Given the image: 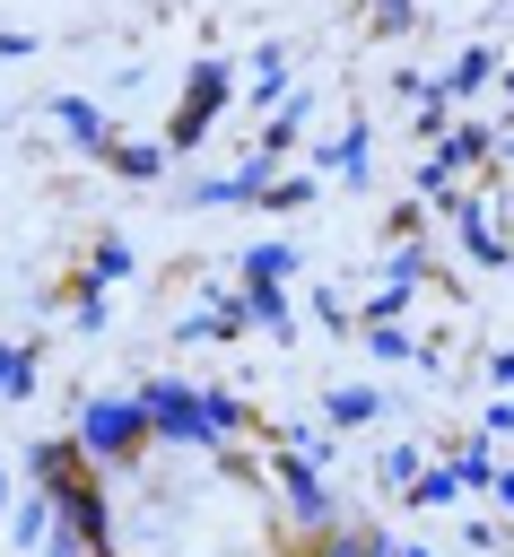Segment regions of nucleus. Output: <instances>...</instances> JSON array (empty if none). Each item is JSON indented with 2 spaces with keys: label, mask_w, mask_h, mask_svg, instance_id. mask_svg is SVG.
Segmentation results:
<instances>
[{
  "label": "nucleus",
  "mask_w": 514,
  "mask_h": 557,
  "mask_svg": "<svg viewBox=\"0 0 514 557\" xmlns=\"http://www.w3.org/2000/svg\"><path fill=\"white\" fill-rule=\"evenodd\" d=\"M244 96H253V104H270V113L287 104V52H279V44H261V52H253V87H244Z\"/></svg>",
  "instance_id": "21"
},
{
  "label": "nucleus",
  "mask_w": 514,
  "mask_h": 557,
  "mask_svg": "<svg viewBox=\"0 0 514 557\" xmlns=\"http://www.w3.org/2000/svg\"><path fill=\"white\" fill-rule=\"evenodd\" d=\"M26 479H35V487H52V496H70L78 479H96V461H87V444H78V435H35V444H26Z\"/></svg>",
  "instance_id": "6"
},
{
  "label": "nucleus",
  "mask_w": 514,
  "mask_h": 557,
  "mask_svg": "<svg viewBox=\"0 0 514 557\" xmlns=\"http://www.w3.org/2000/svg\"><path fill=\"white\" fill-rule=\"evenodd\" d=\"M314 200V174H270V191H261V209H305Z\"/></svg>",
  "instance_id": "26"
},
{
  "label": "nucleus",
  "mask_w": 514,
  "mask_h": 557,
  "mask_svg": "<svg viewBox=\"0 0 514 557\" xmlns=\"http://www.w3.org/2000/svg\"><path fill=\"white\" fill-rule=\"evenodd\" d=\"M401 557H436V548H418V540H401Z\"/></svg>",
  "instance_id": "35"
},
{
  "label": "nucleus",
  "mask_w": 514,
  "mask_h": 557,
  "mask_svg": "<svg viewBox=\"0 0 514 557\" xmlns=\"http://www.w3.org/2000/svg\"><path fill=\"white\" fill-rule=\"evenodd\" d=\"M78 444H87V461L96 470H131L148 444H157V426H148V400L139 392H96L87 409H78V426H70Z\"/></svg>",
  "instance_id": "1"
},
{
  "label": "nucleus",
  "mask_w": 514,
  "mask_h": 557,
  "mask_svg": "<svg viewBox=\"0 0 514 557\" xmlns=\"http://www.w3.org/2000/svg\"><path fill=\"white\" fill-rule=\"evenodd\" d=\"M96 557H131V548H96Z\"/></svg>",
  "instance_id": "37"
},
{
  "label": "nucleus",
  "mask_w": 514,
  "mask_h": 557,
  "mask_svg": "<svg viewBox=\"0 0 514 557\" xmlns=\"http://www.w3.org/2000/svg\"><path fill=\"white\" fill-rule=\"evenodd\" d=\"M488 374H497V392H514V348H497V357H488Z\"/></svg>",
  "instance_id": "31"
},
{
  "label": "nucleus",
  "mask_w": 514,
  "mask_h": 557,
  "mask_svg": "<svg viewBox=\"0 0 514 557\" xmlns=\"http://www.w3.org/2000/svg\"><path fill=\"white\" fill-rule=\"evenodd\" d=\"M375 418H383V392H366V383L322 392V426H375Z\"/></svg>",
  "instance_id": "18"
},
{
  "label": "nucleus",
  "mask_w": 514,
  "mask_h": 557,
  "mask_svg": "<svg viewBox=\"0 0 514 557\" xmlns=\"http://www.w3.org/2000/svg\"><path fill=\"white\" fill-rule=\"evenodd\" d=\"M366 17H375V35H401V26H418V0H375Z\"/></svg>",
  "instance_id": "29"
},
{
  "label": "nucleus",
  "mask_w": 514,
  "mask_h": 557,
  "mask_svg": "<svg viewBox=\"0 0 514 557\" xmlns=\"http://www.w3.org/2000/svg\"><path fill=\"white\" fill-rule=\"evenodd\" d=\"M235 296H244V313H253V331H270V339H287V287H279V278H244Z\"/></svg>",
  "instance_id": "17"
},
{
  "label": "nucleus",
  "mask_w": 514,
  "mask_h": 557,
  "mask_svg": "<svg viewBox=\"0 0 514 557\" xmlns=\"http://www.w3.org/2000/svg\"><path fill=\"white\" fill-rule=\"evenodd\" d=\"M227 104H235V70H227V61H192V78H183V104H174V122H166V148H174V157H192Z\"/></svg>",
  "instance_id": "4"
},
{
  "label": "nucleus",
  "mask_w": 514,
  "mask_h": 557,
  "mask_svg": "<svg viewBox=\"0 0 514 557\" xmlns=\"http://www.w3.org/2000/svg\"><path fill=\"white\" fill-rule=\"evenodd\" d=\"M270 479H279V513H287V531H296V540L340 531V496H331V479H322V461H314V453H296V444H287Z\"/></svg>",
  "instance_id": "2"
},
{
  "label": "nucleus",
  "mask_w": 514,
  "mask_h": 557,
  "mask_svg": "<svg viewBox=\"0 0 514 557\" xmlns=\"http://www.w3.org/2000/svg\"><path fill=\"white\" fill-rule=\"evenodd\" d=\"M497 70H505V61H497V44H462V52H453V70L436 78V96H444V104H462V96H479Z\"/></svg>",
  "instance_id": "10"
},
{
  "label": "nucleus",
  "mask_w": 514,
  "mask_h": 557,
  "mask_svg": "<svg viewBox=\"0 0 514 557\" xmlns=\"http://www.w3.org/2000/svg\"><path fill=\"white\" fill-rule=\"evenodd\" d=\"M497 87H505V104H514V61H505V70H497Z\"/></svg>",
  "instance_id": "34"
},
{
  "label": "nucleus",
  "mask_w": 514,
  "mask_h": 557,
  "mask_svg": "<svg viewBox=\"0 0 514 557\" xmlns=\"http://www.w3.org/2000/svg\"><path fill=\"white\" fill-rule=\"evenodd\" d=\"M383 278H392V287H418V278H427V244H418V235L392 244V270H383Z\"/></svg>",
  "instance_id": "27"
},
{
  "label": "nucleus",
  "mask_w": 514,
  "mask_h": 557,
  "mask_svg": "<svg viewBox=\"0 0 514 557\" xmlns=\"http://www.w3.org/2000/svg\"><path fill=\"white\" fill-rule=\"evenodd\" d=\"M287 557H401V540H392V531H366V522H340V531H322V540H296Z\"/></svg>",
  "instance_id": "9"
},
{
  "label": "nucleus",
  "mask_w": 514,
  "mask_h": 557,
  "mask_svg": "<svg viewBox=\"0 0 514 557\" xmlns=\"http://www.w3.org/2000/svg\"><path fill=\"white\" fill-rule=\"evenodd\" d=\"M505 165H514V131H505Z\"/></svg>",
  "instance_id": "36"
},
{
  "label": "nucleus",
  "mask_w": 514,
  "mask_h": 557,
  "mask_svg": "<svg viewBox=\"0 0 514 557\" xmlns=\"http://www.w3.org/2000/svg\"><path fill=\"white\" fill-rule=\"evenodd\" d=\"M0 52H9V61H26V52H35V35H17V26H0Z\"/></svg>",
  "instance_id": "30"
},
{
  "label": "nucleus",
  "mask_w": 514,
  "mask_h": 557,
  "mask_svg": "<svg viewBox=\"0 0 514 557\" xmlns=\"http://www.w3.org/2000/svg\"><path fill=\"white\" fill-rule=\"evenodd\" d=\"M462 496H470V487H462V470H453V461H427V470L409 479V496H401V505H418V513H444V505H462Z\"/></svg>",
  "instance_id": "15"
},
{
  "label": "nucleus",
  "mask_w": 514,
  "mask_h": 557,
  "mask_svg": "<svg viewBox=\"0 0 514 557\" xmlns=\"http://www.w3.org/2000/svg\"><path fill=\"white\" fill-rule=\"evenodd\" d=\"M366 157H375V131H366V122H348V131L322 148V165H331L340 183H366Z\"/></svg>",
  "instance_id": "19"
},
{
  "label": "nucleus",
  "mask_w": 514,
  "mask_h": 557,
  "mask_svg": "<svg viewBox=\"0 0 514 557\" xmlns=\"http://www.w3.org/2000/svg\"><path fill=\"white\" fill-rule=\"evenodd\" d=\"M453 470H462V487H470V496H488V479H497V435H462Z\"/></svg>",
  "instance_id": "23"
},
{
  "label": "nucleus",
  "mask_w": 514,
  "mask_h": 557,
  "mask_svg": "<svg viewBox=\"0 0 514 557\" xmlns=\"http://www.w3.org/2000/svg\"><path fill=\"white\" fill-rule=\"evenodd\" d=\"M270 174H279V157H261V148H253V157H244L235 174H209V183H192V209H244V200L261 209Z\"/></svg>",
  "instance_id": "7"
},
{
  "label": "nucleus",
  "mask_w": 514,
  "mask_h": 557,
  "mask_svg": "<svg viewBox=\"0 0 514 557\" xmlns=\"http://www.w3.org/2000/svg\"><path fill=\"white\" fill-rule=\"evenodd\" d=\"M113 278H131V244H122V235H96V244H87V270L70 278V296H105Z\"/></svg>",
  "instance_id": "11"
},
{
  "label": "nucleus",
  "mask_w": 514,
  "mask_h": 557,
  "mask_svg": "<svg viewBox=\"0 0 514 557\" xmlns=\"http://www.w3.org/2000/svg\"><path fill=\"white\" fill-rule=\"evenodd\" d=\"M139 400H148L157 444H200V453H218V418H209V392H200V383L157 374V383H139Z\"/></svg>",
  "instance_id": "3"
},
{
  "label": "nucleus",
  "mask_w": 514,
  "mask_h": 557,
  "mask_svg": "<svg viewBox=\"0 0 514 557\" xmlns=\"http://www.w3.org/2000/svg\"><path fill=\"white\" fill-rule=\"evenodd\" d=\"M305 113H314V96H305V87H287V104L261 122V139H253V148H261V157H287V148H296V131H305Z\"/></svg>",
  "instance_id": "16"
},
{
  "label": "nucleus",
  "mask_w": 514,
  "mask_h": 557,
  "mask_svg": "<svg viewBox=\"0 0 514 557\" xmlns=\"http://www.w3.org/2000/svg\"><path fill=\"white\" fill-rule=\"evenodd\" d=\"M9 531H17V548H44V540L61 531V496H52V487H26V496L9 505Z\"/></svg>",
  "instance_id": "12"
},
{
  "label": "nucleus",
  "mask_w": 514,
  "mask_h": 557,
  "mask_svg": "<svg viewBox=\"0 0 514 557\" xmlns=\"http://www.w3.org/2000/svg\"><path fill=\"white\" fill-rule=\"evenodd\" d=\"M166 157H174L166 139H113V148H105V165H113L122 183H157V174H166Z\"/></svg>",
  "instance_id": "14"
},
{
  "label": "nucleus",
  "mask_w": 514,
  "mask_h": 557,
  "mask_svg": "<svg viewBox=\"0 0 514 557\" xmlns=\"http://www.w3.org/2000/svg\"><path fill=\"white\" fill-rule=\"evenodd\" d=\"M52 122L70 131V148H87V157H105L113 148V131H105V113L87 104V96H52Z\"/></svg>",
  "instance_id": "13"
},
{
  "label": "nucleus",
  "mask_w": 514,
  "mask_h": 557,
  "mask_svg": "<svg viewBox=\"0 0 514 557\" xmlns=\"http://www.w3.org/2000/svg\"><path fill=\"white\" fill-rule=\"evenodd\" d=\"M287 270H296V244H279V235L244 252V278H279V287H287Z\"/></svg>",
  "instance_id": "25"
},
{
  "label": "nucleus",
  "mask_w": 514,
  "mask_h": 557,
  "mask_svg": "<svg viewBox=\"0 0 514 557\" xmlns=\"http://www.w3.org/2000/svg\"><path fill=\"white\" fill-rule=\"evenodd\" d=\"M366 357H375V366H418L427 348H418L401 322H366Z\"/></svg>",
  "instance_id": "22"
},
{
  "label": "nucleus",
  "mask_w": 514,
  "mask_h": 557,
  "mask_svg": "<svg viewBox=\"0 0 514 557\" xmlns=\"http://www.w3.org/2000/svg\"><path fill=\"white\" fill-rule=\"evenodd\" d=\"M418 470H427V453H418V444H383V461H375V479H383L392 496H409V479H418Z\"/></svg>",
  "instance_id": "24"
},
{
  "label": "nucleus",
  "mask_w": 514,
  "mask_h": 557,
  "mask_svg": "<svg viewBox=\"0 0 514 557\" xmlns=\"http://www.w3.org/2000/svg\"><path fill=\"white\" fill-rule=\"evenodd\" d=\"M35 366H44L35 339H0V400H26L35 392Z\"/></svg>",
  "instance_id": "20"
},
{
  "label": "nucleus",
  "mask_w": 514,
  "mask_h": 557,
  "mask_svg": "<svg viewBox=\"0 0 514 557\" xmlns=\"http://www.w3.org/2000/svg\"><path fill=\"white\" fill-rule=\"evenodd\" d=\"M0 505H17V479H9V470H0Z\"/></svg>",
  "instance_id": "33"
},
{
  "label": "nucleus",
  "mask_w": 514,
  "mask_h": 557,
  "mask_svg": "<svg viewBox=\"0 0 514 557\" xmlns=\"http://www.w3.org/2000/svg\"><path fill=\"white\" fill-rule=\"evenodd\" d=\"M497 148H505V139H497V122H453V131L427 148V165H418V191H436V200H444V191H453V174L488 165Z\"/></svg>",
  "instance_id": "5"
},
{
  "label": "nucleus",
  "mask_w": 514,
  "mask_h": 557,
  "mask_svg": "<svg viewBox=\"0 0 514 557\" xmlns=\"http://www.w3.org/2000/svg\"><path fill=\"white\" fill-rule=\"evenodd\" d=\"M61 522H70L87 548H113V496H105V470H96V479H78V487L61 496Z\"/></svg>",
  "instance_id": "8"
},
{
  "label": "nucleus",
  "mask_w": 514,
  "mask_h": 557,
  "mask_svg": "<svg viewBox=\"0 0 514 557\" xmlns=\"http://www.w3.org/2000/svg\"><path fill=\"white\" fill-rule=\"evenodd\" d=\"M488 496H497V505L514 513V470H497V479H488Z\"/></svg>",
  "instance_id": "32"
},
{
  "label": "nucleus",
  "mask_w": 514,
  "mask_h": 557,
  "mask_svg": "<svg viewBox=\"0 0 514 557\" xmlns=\"http://www.w3.org/2000/svg\"><path fill=\"white\" fill-rule=\"evenodd\" d=\"M209 418H218V444H235V435H244V418H253V409H244V400H235V392H209Z\"/></svg>",
  "instance_id": "28"
}]
</instances>
